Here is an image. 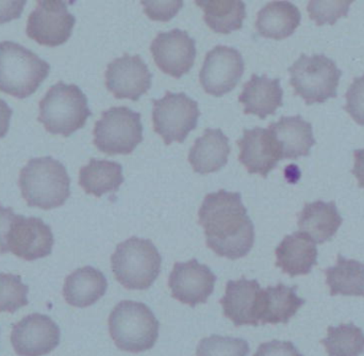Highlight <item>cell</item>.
Segmentation results:
<instances>
[{"mask_svg": "<svg viewBox=\"0 0 364 356\" xmlns=\"http://www.w3.org/2000/svg\"><path fill=\"white\" fill-rule=\"evenodd\" d=\"M162 258L155 244L132 237L117 246L111 257L117 282L132 290H145L155 283L161 271Z\"/></svg>", "mask_w": 364, "mask_h": 356, "instance_id": "5", "label": "cell"}, {"mask_svg": "<svg viewBox=\"0 0 364 356\" xmlns=\"http://www.w3.org/2000/svg\"><path fill=\"white\" fill-rule=\"evenodd\" d=\"M254 356H304L291 342L272 340L259 346Z\"/></svg>", "mask_w": 364, "mask_h": 356, "instance_id": "36", "label": "cell"}, {"mask_svg": "<svg viewBox=\"0 0 364 356\" xmlns=\"http://www.w3.org/2000/svg\"><path fill=\"white\" fill-rule=\"evenodd\" d=\"M326 284L333 297L337 295L364 297V263L338 255L337 265L325 270Z\"/></svg>", "mask_w": 364, "mask_h": 356, "instance_id": "29", "label": "cell"}, {"mask_svg": "<svg viewBox=\"0 0 364 356\" xmlns=\"http://www.w3.org/2000/svg\"><path fill=\"white\" fill-rule=\"evenodd\" d=\"M321 342L328 356H360L364 353L363 331L352 323L329 327L327 337Z\"/></svg>", "mask_w": 364, "mask_h": 356, "instance_id": "30", "label": "cell"}, {"mask_svg": "<svg viewBox=\"0 0 364 356\" xmlns=\"http://www.w3.org/2000/svg\"><path fill=\"white\" fill-rule=\"evenodd\" d=\"M107 287V278L100 270L93 267L80 268L66 278L64 299L75 308H87L104 297Z\"/></svg>", "mask_w": 364, "mask_h": 356, "instance_id": "25", "label": "cell"}, {"mask_svg": "<svg viewBox=\"0 0 364 356\" xmlns=\"http://www.w3.org/2000/svg\"><path fill=\"white\" fill-rule=\"evenodd\" d=\"M205 244L216 255L237 261L246 256L255 242L254 224L242 203L239 192H218L205 195L198 212Z\"/></svg>", "mask_w": 364, "mask_h": 356, "instance_id": "1", "label": "cell"}, {"mask_svg": "<svg viewBox=\"0 0 364 356\" xmlns=\"http://www.w3.org/2000/svg\"><path fill=\"white\" fill-rule=\"evenodd\" d=\"M261 289L257 281L245 278L227 283L226 293L220 299L224 316L232 321L235 327L259 325V303Z\"/></svg>", "mask_w": 364, "mask_h": 356, "instance_id": "18", "label": "cell"}, {"mask_svg": "<svg viewBox=\"0 0 364 356\" xmlns=\"http://www.w3.org/2000/svg\"><path fill=\"white\" fill-rule=\"evenodd\" d=\"M50 66L36 53L13 42L0 43V91L25 98L38 90Z\"/></svg>", "mask_w": 364, "mask_h": 356, "instance_id": "4", "label": "cell"}, {"mask_svg": "<svg viewBox=\"0 0 364 356\" xmlns=\"http://www.w3.org/2000/svg\"><path fill=\"white\" fill-rule=\"evenodd\" d=\"M70 186L65 167L51 157L30 160L19 174L21 195L30 207H60L70 197Z\"/></svg>", "mask_w": 364, "mask_h": 356, "instance_id": "2", "label": "cell"}, {"mask_svg": "<svg viewBox=\"0 0 364 356\" xmlns=\"http://www.w3.org/2000/svg\"><path fill=\"white\" fill-rule=\"evenodd\" d=\"M29 287L23 284L21 276L0 273V313L16 312L28 305Z\"/></svg>", "mask_w": 364, "mask_h": 356, "instance_id": "31", "label": "cell"}, {"mask_svg": "<svg viewBox=\"0 0 364 356\" xmlns=\"http://www.w3.org/2000/svg\"><path fill=\"white\" fill-rule=\"evenodd\" d=\"M237 143L240 149L239 162L250 174L267 177L282 159L279 145L269 128L244 130L243 136Z\"/></svg>", "mask_w": 364, "mask_h": 356, "instance_id": "17", "label": "cell"}, {"mask_svg": "<svg viewBox=\"0 0 364 356\" xmlns=\"http://www.w3.org/2000/svg\"><path fill=\"white\" fill-rule=\"evenodd\" d=\"M153 106L154 130L166 145L183 142L200 115L197 102L184 93L166 92L161 100H153Z\"/></svg>", "mask_w": 364, "mask_h": 356, "instance_id": "9", "label": "cell"}, {"mask_svg": "<svg viewBox=\"0 0 364 356\" xmlns=\"http://www.w3.org/2000/svg\"><path fill=\"white\" fill-rule=\"evenodd\" d=\"M26 1H0V23L18 19L23 12Z\"/></svg>", "mask_w": 364, "mask_h": 356, "instance_id": "38", "label": "cell"}, {"mask_svg": "<svg viewBox=\"0 0 364 356\" xmlns=\"http://www.w3.org/2000/svg\"><path fill=\"white\" fill-rule=\"evenodd\" d=\"M109 331L119 350H151L159 336V323L151 308L140 302H119L109 317Z\"/></svg>", "mask_w": 364, "mask_h": 356, "instance_id": "3", "label": "cell"}, {"mask_svg": "<svg viewBox=\"0 0 364 356\" xmlns=\"http://www.w3.org/2000/svg\"><path fill=\"white\" fill-rule=\"evenodd\" d=\"M282 96L284 92L279 79L254 74L244 85L239 102L243 105L245 115H258L260 119H265L282 106Z\"/></svg>", "mask_w": 364, "mask_h": 356, "instance_id": "20", "label": "cell"}, {"mask_svg": "<svg viewBox=\"0 0 364 356\" xmlns=\"http://www.w3.org/2000/svg\"><path fill=\"white\" fill-rule=\"evenodd\" d=\"M276 266L291 278L307 276L318 263L316 244L301 231L286 236L275 251Z\"/></svg>", "mask_w": 364, "mask_h": 356, "instance_id": "19", "label": "cell"}, {"mask_svg": "<svg viewBox=\"0 0 364 356\" xmlns=\"http://www.w3.org/2000/svg\"><path fill=\"white\" fill-rule=\"evenodd\" d=\"M342 222L343 219L335 201L307 203L299 216V231L306 234L314 244H324L331 240Z\"/></svg>", "mask_w": 364, "mask_h": 356, "instance_id": "24", "label": "cell"}, {"mask_svg": "<svg viewBox=\"0 0 364 356\" xmlns=\"http://www.w3.org/2000/svg\"><path fill=\"white\" fill-rule=\"evenodd\" d=\"M75 21L65 1L43 0L36 2V9L30 13L26 32L38 44L59 46L72 36Z\"/></svg>", "mask_w": 364, "mask_h": 356, "instance_id": "10", "label": "cell"}, {"mask_svg": "<svg viewBox=\"0 0 364 356\" xmlns=\"http://www.w3.org/2000/svg\"><path fill=\"white\" fill-rule=\"evenodd\" d=\"M106 87L119 100H138L151 87L153 75L142 58L128 53L108 64Z\"/></svg>", "mask_w": 364, "mask_h": 356, "instance_id": "14", "label": "cell"}, {"mask_svg": "<svg viewBox=\"0 0 364 356\" xmlns=\"http://www.w3.org/2000/svg\"><path fill=\"white\" fill-rule=\"evenodd\" d=\"M195 4L203 9L208 27L218 33L228 34L243 26L246 6L241 0H199Z\"/></svg>", "mask_w": 364, "mask_h": 356, "instance_id": "28", "label": "cell"}, {"mask_svg": "<svg viewBox=\"0 0 364 356\" xmlns=\"http://www.w3.org/2000/svg\"><path fill=\"white\" fill-rule=\"evenodd\" d=\"M353 0H311L308 4L310 19L316 25H333L340 17L346 16Z\"/></svg>", "mask_w": 364, "mask_h": 356, "instance_id": "33", "label": "cell"}, {"mask_svg": "<svg viewBox=\"0 0 364 356\" xmlns=\"http://www.w3.org/2000/svg\"><path fill=\"white\" fill-rule=\"evenodd\" d=\"M296 286L276 285L261 293L259 303V325L288 323L305 304V300L296 295Z\"/></svg>", "mask_w": 364, "mask_h": 356, "instance_id": "23", "label": "cell"}, {"mask_svg": "<svg viewBox=\"0 0 364 356\" xmlns=\"http://www.w3.org/2000/svg\"><path fill=\"white\" fill-rule=\"evenodd\" d=\"M15 216L16 214H14L12 208H4L0 205V253L1 254L6 253V238Z\"/></svg>", "mask_w": 364, "mask_h": 356, "instance_id": "37", "label": "cell"}, {"mask_svg": "<svg viewBox=\"0 0 364 356\" xmlns=\"http://www.w3.org/2000/svg\"><path fill=\"white\" fill-rule=\"evenodd\" d=\"M346 112L354 119L359 125H364V75L355 78L346 92Z\"/></svg>", "mask_w": 364, "mask_h": 356, "instance_id": "34", "label": "cell"}, {"mask_svg": "<svg viewBox=\"0 0 364 356\" xmlns=\"http://www.w3.org/2000/svg\"><path fill=\"white\" fill-rule=\"evenodd\" d=\"M295 94L306 104L326 102L337 96L341 70L324 55H301L289 68Z\"/></svg>", "mask_w": 364, "mask_h": 356, "instance_id": "7", "label": "cell"}, {"mask_svg": "<svg viewBox=\"0 0 364 356\" xmlns=\"http://www.w3.org/2000/svg\"><path fill=\"white\" fill-rule=\"evenodd\" d=\"M142 4L149 19L168 21L178 13L183 6V1H142Z\"/></svg>", "mask_w": 364, "mask_h": 356, "instance_id": "35", "label": "cell"}, {"mask_svg": "<svg viewBox=\"0 0 364 356\" xmlns=\"http://www.w3.org/2000/svg\"><path fill=\"white\" fill-rule=\"evenodd\" d=\"M248 342L239 338L212 335L203 338L197 347V356H247Z\"/></svg>", "mask_w": 364, "mask_h": 356, "instance_id": "32", "label": "cell"}, {"mask_svg": "<svg viewBox=\"0 0 364 356\" xmlns=\"http://www.w3.org/2000/svg\"><path fill=\"white\" fill-rule=\"evenodd\" d=\"M124 182L121 164L109 160L91 159L79 172V184L87 194L100 197L115 193Z\"/></svg>", "mask_w": 364, "mask_h": 356, "instance_id": "27", "label": "cell"}, {"mask_svg": "<svg viewBox=\"0 0 364 356\" xmlns=\"http://www.w3.org/2000/svg\"><path fill=\"white\" fill-rule=\"evenodd\" d=\"M53 244L50 227L41 219L16 214L6 238V253L25 261H36L50 255Z\"/></svg>", "mask_w": 364, "mask_h": 356, "instance_id": "12", "label": "cell"}, {"mask_svg": "<svg viewBox=\"0 0 364 356\" xmlns=\"http://www.w3.org/2000/svg\"><path fill=\"white\" fill-rule=\"evenodd\" d=\"M87 98L79 87L58 83L40 102L38 122L53 135L70 136L91 117Z\"/></svg>", "mask_w": 364, "mask_h": 356, "instance_id": "6", "label": "cell"}, {"mask_svg": "<svg viewBox=\"0 0 364 356\" xmlns=\"http://www.w3.org/2000/svg\"><path fill=\"white\" fill-rule=\"evenodd\" d=\"M93 135L94 145L102 153L129 155L143 141L141 115L128 107H112L102 112Z\"/></svg>", "mask_w": 364, "mask_h": 356, "instance_id": "8", "label": "cell"}, {"mask_svg": "<svg viewBox=\"0 0 364 356\" xmlns=\"http://www.w3.org/2000/svg\"><path fill=\"white\" fill-rule=\"evenodd\" d=\"M229 154V139L222 130L208 128L190 150L188 162L194 172L209 174L218 172L227 164Z\"/></svg>", "mask_w": 364, "mask_h": 356, "instance_id": "22", "label": "cell"}, {"mask_svg": "<svg viewBox=\"0 0 364 356\" xmlns=\"http://www.w3.org/2000/svg\"><path fill=\"white\" fill-rule=\"evenodd\" d=\"M269 130L279 145L282 159H297L308 156L316 145L311 124L301 115L282 117L276 123L269 124Z\"/></svg>", "mask_w": 364, "mask_h": 356, "instance_id": "21", "label": "cell"}, {"mask_svg": "<svg viewBox=\"0 0 364 356\" xmlns=\"http://www.w3.org/2000/svg\"><path fill=\"white\" fill-rule=\"evenodd\" d=\"M355 164L352 173L358 180L359 187L364 188V150L354 152Z\"/></svg>", "mask_w": 364, "mask_h": 356, "instance_id": "39", "label": "cell"}, {"mask_svg": "<svg viewBox=\"0 0 364 356\" xmlns=\"http://www.w3.org/2000/svg\"><path fill=\"white\" fill-rule=\"evenodd\" d=\"M216 276L210 268L196 259L176 263L168 280L172 295L182 304L194 306L205 304L212 295Z\"/></svg>", "mask_w": 364, "mask_h": 356, "instance_id": "16", "label": "cell"}, {"mask_svg": "<svg viewBox=\"0 0 364 356\" xmlns=\"http://www.w3.org/2000/svg\"><path fill=\"white\" fill-rule=\"evenodd\" d=\"M12 110L6 102L0 100V138H4L9 130Z\"/></svg>", "mask_w": 364, "mask_h": 356, "instance_id": "40", "label": "cell"}, {"mask_svg": "<svg viewBox=\"0 0 364 356\" xmlns=\"http://www.w3.org/2000/svg\"><path fill=\"white\" fill-rule=\"evenodd\" d=\"M151 51L158 68L175 78L188 74L196 58L195 41L181 29L158 34L151 43Z\"/></svg>", "mask_w": 364, "mask_h": 356, "instance_id": "15", "label": "cell"}, {"mask_svg": "<svg viewBox=\"0 0 364 356\" xmlns=\"http://www.w3.org/2000/svg\"><path fill=\"white\" fill-rule=\"evenodd\" d=\"M299 8L290 1H271L259 11L256 28L259 34L274 40H284L292 36L301 23Z\"/></svg>", "mask_w": 364, "mask_h": 356, "instance_id": "26", "label": "cell"}, {"mask_svg": "<svg viewBox=\"0 0 364 356\" xmlns=\"http://www.w3.org/2000/svg\"><path fill=\"white\" fill-rule=\"evenodd\" d=\"M243 73L241 53L232 47L218 45L205 55L199 80L208 94L220 98L237 87Z\"/></svg>", "mask_w": 364, "mask_h": 356, "instance_id": "11", "label": "cell"}, {"mask_svg": "<svg viewBox=\"0 0 364 356\" xmlns=\"http://www.w3.org/2000/svg\"><path fill=\"white\" fill-rule=\"evenodd\" d=\"M60 329L53 319L32 314L13 327L11 344L19 356H44L60 344Z\"/></svg>", "mask_w": 364, "mask_h": 356, "instance_id": "13", "label": "cell"}]
</instances>
